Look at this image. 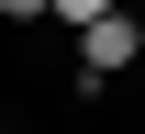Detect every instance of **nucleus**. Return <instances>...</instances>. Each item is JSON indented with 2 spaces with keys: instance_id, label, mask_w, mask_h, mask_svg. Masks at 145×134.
<instances>
[{
  "instance_id": "1",
  "label": "nucleus",
  "mask_w": 145,
  "mask_h": 134,
  "mask_svg": "<svg viewBox=\"0 0 145 134\" xmlns=\"http://www.w3.org/2000/svg\"><path fill=\"white\" fill-rule=\"evenodd\" d=\"M134 56H145V22H134V11H101V22H78V90H112Z\"/></svg>"
},
{
  "instance_id": "3",
  "label": "nucleus",
  "mask_w": 145,
  "mask_h": 134,
  "mask_svg": "<svg viewBox=\"0 0 145 134\" xmlns=\"http://www.w3.org/2000/svg\"><path fill=\"white\" fill-rule=\"evenodd\" d=\"M45 11H56V0H0V22H45Z\"/></svg>"
},
{
  "instance_id": "2",
  "label": "nucleus",
  "mask_w": 145,
  "mask_h": 134,
  "mask_svg": "<svg viewBox=\"0 0 145 134\" xmlns=\"http://www.w3.org/2000/svg\"><path fill=\"white\" fill-rule=\"evenodd\" d=\"M101 11H123V0H56V22H101Z\"/></svg>"
}]
</instances>
